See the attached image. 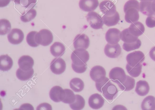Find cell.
<instances>
[{
    "label": "cell",
    "mask_w": 155,
    "mask_h": 110,
    "mask_svg": "<svg viewBox=\"0 0 155 110\" xmlns=\"http://www.w3.org/2000/svg\"><path fill=\"white\" fill-rule=\"evenodd\" d=\"M140 5L137 0H129L125 4L124 10L125 13V19L129 23H133L139 19Z\"/></svg>",
    "instance_id": "6da1fadb"
},
{
    "label": "cell",
    "mask_w": 155,
    "mask_h": 110,
    "mask_svg": "<svg viewBox=\"0 0 155 110\" xmlns=\"http://www.w3.org/2000/svg\"><path fill=\"white\" fill-rule=\"evenodd\" d=\"M89 58V53L85 49H76L71 55L72 63L77 66H82L86 64Z\"/></svg>",
    "instance_id": "7a4b0ae2"
},
{
    "label": "cell",
    "mask_w": 155,
    "mask_h": 110,
    "mask_svg": "<svg viewBox=\"0 0 155 110\" xmlns=\"http://www.w3.org/2000/svg\"><path fill=\"white\" fill-rule=\"evenodd\" d=\"M87 21L92 28L98 29H102L104 22L101 16L95 12H90L86 16Z\"/></svg>",
    "instance_id": "3957f363"
},
{
    "label": "cell",
    "mask_w": 155,
    "mask_h": 110,
    "mask_svg": "<svg viewBox=\"0 0 155 110\" xmlns=\"http://www.w3.org/2000/svg\"><path fill=\"white\" fill-rule=\"evenodd\" d=\"M101 91L103 96L109 101L114 99L117 97L118 92L117 87L110 80L103 87Z\"/></svg>",
    "instance_id": "277c9868"
},
{
    "label": "cell",
    "mask_w": 155,
    "mask_h": 110,
    "mask_svg": "<svg viewBox=\"0 0 155 110\" xmlns=\"http://www.w3.org/2000/svg\"><path fill=\"white\" fill-rule=\"evenodd\" d=\"M126 77L127 75L124 70L122 68L119 67L113 68L109 73V77L111 81L117 84L124 82Z\"/></svg>",
    "instance_id": "5b68a950"
},
{
    "label": "cell",
    "mask_w": 155,
    "mask_h": 110,
    "mask_svg": "<svg viewBox=\"0 0 155 110\" xmlns=\"http://www.w3.org/2000/svg\"><path fill=\"white\" fill-rule=\"evenodd\" d=\"M145 58L143 53L140 51H136L128 54L126 60L128 64L132 67L141 64Z\"/></svg>",
    "instance_id": "8992f818"
},
{
    "label": "cell",
    "mask_w": 155,
    "mask_h": 110,
    "mask_svg": "<svg viewBox=\"0 0 155 110\" xmlns=\"http://www.w3.org/2000/svg\"><path fill=\"white\" fill-rule=\"evenodd\" d=\"M90 43L88 36L82 33L77 35L73 41V45L75 49H86L89 47Z\"/></svg>",
    "instance_id": "52a82bcc"
},
{
    "label": "cell",
    "mask_w": 155,
    "mask_h": 110,
    "mask_svg": "<svg viewBox=\"0 0 155 110\" xmlns=\"http://www.w3.org/2000/svg\"><path fill=\"white\" fill-rule=\"evenodd\" d=\"M50 67L53 73L56 74H60L65 71L66 67V63L62 58H55L51 61Z\"/></svg>",
    "instance_id": "ba28073f"
},
{
    "label": "cell",
    "mask_w": 155,
    "mask_h": 110,
    "mask_svg": "<svg viewBox=\"0 0 155 110\" xmlns=\"http://www.w3.org/2000/svg\"><path fill=\"white\" fill-rule=\"evenodd\" d=\"M106 72L104 67L99 65L93 67L90 70V75L91 79L95 82L100 81L105 77Z\"/></svg>",
    "instance_id": "9c48e42d"
},
{
    "label": "cell",
    "mask_w": 155,
    "mask_h": 110,
    "mask_svg": "<svg viewBox=\"0 0 155 110\" xmlns=\"http://www.w3.org/2000/svg\"><path fill=\"white\" fill-rule=\"evenodd\" d=\"M9 42L13 44H18L21 43L24 38V34L20 29H12L7 36Z\"/></svg>",
    "instance_id": "30bf717a"
},
{
    "label": "cell",
    "mask_w": 155,
    "mask_h": 110,
    "mask_svg": "<svg viewBox=\"0 0 155 110\" xmlns=\"http://www.w3.org/2000/svg\"><path fill=\"white\" fill-rule=\"evenodd\" d=\"M121 52V48L118 43L114 44L107 43L104 49L105 55L111 58H114L118 57L120 54Z\"/></svg>",
    "instance_id": "8fae6325"
},
{
    "label": "cell",
    "mask_w": 155,
    "mask_h": 110,
    "mask_svg": "<svg viewBox=\"0 0 155 110\" xmlns=\"http://www.w3.org/2000/svg\"><path fill=\"white\" fill-rule=\"evenodd\" d=\"M121 32L117 28L109 29L105 34V39L109 44H116L121 39Z\"/></svg>",
    "instance_id": "7c38bea8"
},
{
    "label": "cell",
    "mask_w": 155,
    "mask_h": 110,
    "mask_svg": "<svg viewBox=\"0 0 155 110\" xmlns=\"http://www.w3.org/2000/svg\"><path fill=\"white\" fill-rule=\"evenodd\" d=\"M99 7L101 11L107 16L113 15L117 12L115 5L109 0H104L101 2Z\"/></svg>",
    "instance_id": "4fadbf2b"
},
{
    "label": "cell",
    "mask_w": 155,
    "mask_h": 110,
    "mask_svg": "<svg viewBox=\"0 0 155 110\" xmlns=\"http://www.w3.org/2000/svg\"><path fill=\"white\" fill-rule=\"evenodd\" d=\"M65 92L64 89L58 86L53 87L50 90L49 96L50 98L55 102L62 101L64 98Z\"/></svg>",
    "instance_id": "5bb4252c"
},
{
    "label": "cell",
    "mask_w": 155,
    "mask_h": 110,
    "mask_svg": "<svg viewBox=\"0 0 155 110\" xmlns=\"http://www.w3.org/2000/svg\"><path fill=\"white\" fill-rule=\"evenodd\" d=\"M40 44L46 46L50 44L53 41V36L51 32L47 29H42L38 32Z\"/></svg>",
    "instance_id": "9a60e30c"
},
{
    "label": "cell",
    "mask_w": 155,
    "mask_h": 110,
    "mask_svg": "<svg viewBox=\"0 0 155 110\" xmlns=\"http://www.w3.org/2000/svg\"><path fill=\"white\" fill-rule=\"evenodd\" d=\"M104 100L101 95L95 93L91 95L88 99V104L92 108L99 109L103 105Z\"/></svg>",
    "instance_id": "2e32d148"
},
{
    "label": "cell",
    "mask_w": 155,
    "mask_h": 110,
    "mask_svg": "<svg viewBox=\"0 0 155 110\" xmlns=\"http://www.w3.org/2000/svg\"><path fill=\"white\" fill-rule=\"evenodd\" d=\"M18 63L21 69L25 71H29L32 68L34 60L28 55H23L19 58Z\"/></svg>",
    "instance_id": "e0dca14e"
},
{
    "label": "cell",
    "mask_w": 155,
    "mask_h": 110,
    "mask_svg": "<svg viewBox=\"0 0 155 110\" xmlns=\"http://www.w3.org/2000/svg\"><path fill=\"white\" fill-rule=\"evenodd\" d=\"M99 5L98 0H80L79 6L80 8L85 12L94 11Z\"/></svg>",
    "instance_id": "ac0fdd59"
},
{
    "label": "cell",
    "mask_w": 155,
    "mask_h": 110,
    "mask_svg": "<svg viewBox=\"0 0 155 110\" xmlns=\"http://www.w3.org/2000/svg\"><path fill=\"white\" fill-rule=\"evenodd\" d=\"M128 29L132 35L137 37L142 35L145 31L143 25L140 22L132 23Z\"/></svg>",
    "instance_id": "d6986e66"
},
{
    "label": "cell",
    "mask_w": 155,
    "mask_h": 110,
    "mask_svg": "<svg viewBox=\"0 0 155 110\" xmlns=\"http://www.w3.org/2000/svg\"><path fill=\"white\" fill-rule=\"evenodd\" d=\"M65 48L64 45L59 42H54L50 47V52L54 57H57L62 56L64 53Z\"/></svg>",
    "instance_id": "ffe728a7"
},
{
    "label": "cell",
    "mask_w": 155,
    "mask_h": 110,
    "mask_svg": "<svg viewBox=\"0 0 155 110\" xmlns=\"http://www.w3.org/2000/svg\"><path fill=\"white\" fill-rule=\"evenodd\" d=\"M149 90V85L146 81L140 80L137 82L135 91L138 95L145 96L148 93Z\"/></svg>",
    "instance_id": "44dd1931"
},
{
    "label": "cell",
    "mask_w": 155,
    "mask_h": 110,
    "mask_svg": "<svg viewBox=\"0 0 155 110\" xmlns=\"http://www.w3.org/2000/svg\"><path fill=\"white\" fill-rule=\"evenodd\" d=\"M28 44L32 47H36L39 44V38L38 32L32 31L27 34L26 38Z\"/></svg>",
    "instance_id": "7402d4cb"
},
{
    "label": "cell",
    "mask_w": 155,
    "mask_h": 110,
    "mask_svg": "<svg viewBox=\"0 0 155 110\" xmlns=\"http://www.w3.org/2000/svg\"><path fill=\"white\" fill-rule=\"evenodd\" d=\"M13 64L12 58L8 55L0 56V69L3 71H8L12 67Z\"/></svg>",
    "instance_id": "603a6c76"
},
{
    "label": "cell",
    "mask_w": 155,
    "mask_h": 110,
    "mask_svg": "<svg viewBox=\"0 0 155 110\" xmlns=\"http://www.w3.org/2000/svg\"><path fill=\"white\" fill-rule=\"evenodd\" d=\"M102 18L104 23L108 26L116 25L120 19L119 14L117 12L112 15L107 16L104 15Z\"/></svg>",
    "instance_id": "cb8c5ba5"
},
{
    "label": "cell",
    "mask_w": 155,
    "mask_h": 110,
    "mask_svg": "<svg viewBox=\"0 0 155 110\" xmlns=\"http://www.w3.org/2000/svg\"><path fill=\"white\" fill-rule=\"evenodd\" d=\"M117 84L122 90L129 91L134 88L135 84V80L133 78L127 75L126 79L124 82L118 83Z\"/></svg>",
    "instance_id": "d4e9b609"
},
{
    "label": "cell",
    "mask_w": 155,
    "mask_h": 110,
    "mask_svg": "<svg viewBox=\"0 0 155 110\" xmlns=\"http://www.w3.org/2000/svg\"><path fill=\"white\" fill-rule=\"evenodd\" d=\"M141 107L143 110H155V98L152 96L146 97L142 102Z\"/></svg>",
    "instance_id": "484cf974"
},
{
    "label": "cell",
    "mask_w": 155,
    "mask_h": 110,
    "mask_svg": "<svg viewBox=\"0 0 155 110\" xmlns=\"http://www.w3.org/2000/svg\"><path fill=\"white\" fill-rule=\"evenodd\" d=\"M69 84L71 88L76 92L81 91L84 87L83 81L81 79L77 77L72 79L70 82Z\"/></svg>",
    "instance_id": "4316f807"
},
{
    "label": "cell",
    "mask_w": 155,
    "mask_h": 110,
    "mask_svg": "<svg viewBox=\"0 0 155 110\" xmlns=\"http://www.w3.org/2000/svg\"><path fill=\"white\" fill-rule=\"evenodd\" d=\"M151 1H141L140 5V11L143 14L149 16L154 13L151 7Z\"/></svg>",
    "instance_id": "83f0119b"
},
{
    "label": "cell",
    "mask_w": 155,
    "mask_h": 110,
    "mask_svg": "<svg viewBox=\"0 0 155 110\" xmlns=\"http://www.w3.org/2000/svg\"><path fill=\"white\" fill-rule=\"evenodd\" d=\"M121 39L124 43H130L136 41L138 38L132 35L129 31L128 28L123 30L121 32Z\"/></svg>",
    "instance_id": "f1b7e54d"
},
{
    "label": "cell",
    "mask_w": 155,
    "mask_h": 110,
    "mask_svg": "<svg viewBox=\"0 0 155 110\" xmlns=\"http://www.w3.org/2000/svg\"><path fill=\"white\" fill-rule=\"evenodd\" d=\"M34 73V70L33 68L30 70L25 71L19 68L16 71V75L20 80L22 81H26L32 77Z\"/></svg>",
    "instance_id": "f546056e"
},
{
    "label": "cell",
    "mask_w": 155,
    "mask_h": 110,
    "mask_svg": "<svg viewBox=\"0 0 155 110\" xmlns=\"http://www.w3.org/2000/svg\"><path fill=\"white\" fill-rule=\"evenodd\" d=\"M75 101L70 104L71 108L73 110H81L84 107L85 101L84 98L79 95H76Z\"/></svg>",
    "instance_id": "4dcf8cb0"
},
{
    "label": "cell",
    "mask_w": 155,
    "mask_h": 110,
    "mask_svg": "<svg viewBox=\"0 0 155 110\" xmlns=\"http://www.w3.org/2000/svg\"><path fill=\"white\" fill-rule=\"evenodd\" d=\"M126 67L127 72L130 75L133 77H137L141 72L142 65L139 64L134 67H132L127 64Z\"/></svg>",
    "instance_id": "1f68e13d"
},
{
    "label": "cell",
    "mask_w": 155,
    "mask_h": 110,
    "mask_svg": "<svg viewBox=\"0 0 155 110\" xmlns=\"http://www.w3.org/2000/svg\"><path fill=\"white\" fill-rule=\"evenodd\" d=\"M37 15L36 10L31 9L28 10H25L24 13L20 17L21 20L24 22H29L33 19Z\"/></svg>",
    "instance_id": "d6a6232c"
},
{
    "label": "cell",
    "mask_w": 155,
    "mask_h": 110,
    "mask_svg": "<svg viewBox=\"0 0 155 110\" xmlns=\"http://www.w3.org/2000/svg\"><path fill=\"white\" fill-rule=\"evenodd\" d=\"M0 34L4 35L8 33L11 30V25L10 22L5 19L0 20Z\"/></svg>",
    "instance_id": "836d02e7"
},
{
    "label": "cell",
    "mask_w": 155,
    "mask_h": 110,
    "mask_svg": "<svg viewBox=\"0 0 155 110\" xmlns=\"http://www.w3.org/2000/svg\"><path fill=\"white\" fill-rule=\"evenodd\" d=\"M37 0H15L16 4H19L25 8V10L32 9L35 5Z\"/></svg>",
    "instance_id": "e575fe53"
},
{
    "label": "cell",
    "mask_w": 155,
    "mask_h": 110,
    "mask_svg": "<svg viewBox=\"0 0 155 110\" xmlns=\"http://www.w3.org/2000/svg\"><path fill=\"white\" fill-rule=\"evenodd\" d=\"M65 95L62 101L65 103L71 104L73 103L76 99V95L71 90L69 89H64Z\"/></svg>",
    "instance_id": "d590c367"
},
{
    "label": "cell",
    "mask_w": 155,
    "mask_h": 110,
    "mask_svg": "<svg viewBox=\"0 0 155 110\" xmlns=\"http://www.w3.org/2000/svg\"><path fill=\"white\" fill-rule=\"evenodd\" d=\"M141 44L140 40L138 39L136 41L133 43H126L124 42L123 45V48L125 51L129 52L139 48Z\"/></svg>",
    "instance_id": "8d00e7d4"
},
{
    "label": "cell",
    "mask_w": 155,
    "mask_h": 110,
    "mask_svg": "<svg viewBox=\"0 0 155 110\" xmlns=\"http://www.w3.org/2000/svg\"><path fill=\"white\" fill-rule=\"evenodd\" d=\"M146 24L149 28L155 27V13L148 16L146 20Z\"/></svg>",
    "instance_id": "74e56055"
},
{
    "label": "cell",
    "mask_w": 155,
    "mask_h": 110,
    "mask_svg": "<svg viewBox=\"0 0 155 110\" xmlns=\"http://www.w3.org/2000/svg\"><path fill=\"white\" fill-rule=\"evenodd\" d=\"M71 66L73 70L75 72L78 73L84 72L87 68L86 64L82 66H77L72 63Z\"/></svg>",
    "instance_id": "f35d334b"
},
{
    "label": "cell",
    "mask_w": 155,
    "mask_h": 110,
    "mask_svg": "<svg viewBox=\"0 0 155 110\" xmlns=\"http://www.w3.org/2000/svg\"><path fill=\"white\" fill-rule=\"evenodd\" d=\"M109 81V78L106 77L103 80L96 82L95 85L97 90L100 92L102 93L101 89L105 84Z\"/></svg>",
    "instance_id": "ab89813d"
},
{
    "label": "cell",
    "mask_w": 155,
    "mask_h": 110,
    "mask_svg": "<svg viewBox=\"0 0 155 110\" xmlns=\"http://www.w3.org/2000/svg\"><path fill=\"white\" fill-rule=\"evenodd\" d=\"M52 108L51 105L48 103H44L40 104L38 105L36 110H52Z\"/></svg>",
    "instance_id": "60d3db41"
},
{
    "label": "cell",
    "mask_w": 155,
    "mask_h": 110,
    "mask_svg": "<svg viewBox=\"0 0 155 110\" xmlns=\"http://www.w3.org/2000/svg\"><path fill=\"white\" fill-rule=\"evenodd\" d=\"M19 110H34L33 106L30 104L25 103L22 104L19 108Z\"/></svg>",
    "instance_id": "b9f144b4"
},
{
    "label": "cell",
    "mask_w": 155,
    "mask_h": 110,
    "mask_svg": "<svg viewBox=\"0 0 155 110\" xmlns=\"http://www.w3.org/2000/svg\"><path fill=\"white\" fill-rule=\"evenodd\" d=\"M149 55L151 59L155 61V46L152 48L150 50Z\"/></svg>",
    "instance_id": "7bdbcfd3"
},
{
    "label": "cell",
    "mask_w": 155,
    "mask_h": 110,
    "mask_svg": "<svg viewBox=\"0 0 155 110\" xmlns=\"http://www.w3.org/2000/svg\"><path fill=\"white\" fill-rule=\"evenodd\" d=\"M11 0H0V6L4 7L10 3Z\"/></svg>",
    "instance_id": "ee69618b"
},
{
    "label": "cell",
    "mask_w": 155,
    "mask_h": 110,
    "mask_svg": "<svg viewBox=\"0 0 155 110\" xmlns=\"http://www.w3.org/2000/svg\"><path fill=\"white\" fill-rule=\"evenodd\" d=\"M151 7L153 11L155 13V0L151 2Z\"/></svg>",
    "instance_id": "f6af8a7d"
},
{
    "label": "cell",
    "mask_w": 155,
    "mask_h": 110,
    "mask_svg": "<svg viewBox=\"0 0 155 110\" xmlns=\"http://www.w3.org/2000/svg\"><path fill=\"white\" fill-rule=\"evenodd\" d=\"M141 1H152L154 0H140Z\"/></svg>",
    "instance_id": "bcb514c9"
},
{
    "label": "cell",
    "mask_w": 155,
    "mask_h": 110,
    "mask_svg": "<svg viewBox=\"0 0 155 110\" xmlns=\"http://www.w3.org/2000/svg\"><path fill=\"white\" fill-rule=\"evenodd\" d=\"M15 0H12V1L14 2Z\"/></svg>",
    "instance_id": "7dc6e473"
}]
</instances>
